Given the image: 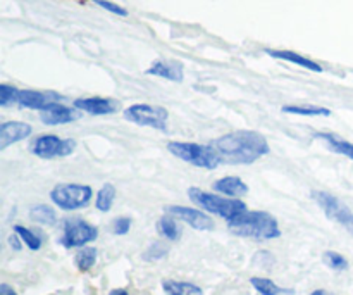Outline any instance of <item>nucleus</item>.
<instances>
[{
  "label": "nucleus",
  "instance_id": "31",
  "mask_svg": "<svg viewBox=\"0 0 353 295\" xmlns=\"http://www.w3.org/2000/svg\"><path fill=\"white\" fill-rule=\"evenodd\" d=\"M93 2H95L97 6L102 7V9L109 10V12L117 14V16H128V10L126 9H123V7L117 6V3L109 2V0H93Z\"/></svg>",
  "mask_w": 353,
  "mask_h": 295
},
{
  "label": "nucleus",
  "instance_id": "22",
  "mask_svg": "<svg viewBox=\"0 0 353 295\" xmlns=\"http://www.w3.org/2000/svg\"><path fill=\"white\" fill-rule=\"evenodd\" d=\"M97 256H99V252H97L95 247L79 249L74 256V265H76V268H78V272H81V273L90 272V269L93 268V265H95Z\"/></svg>",
  "mask_w": 353,
  "mask_h": 295
},
{
  "label": "nucleus",
  "instance_id": "35",
  "mask_svg": "<svg viewBox=\"0 0 353 295\" xmlns=\"http://www.w3.org/2000/svg\"><path fill=\"white\" fill-rule=\"evenodd\" d=\"M310 295H330V294H327V292H326V290L319 289V290H314V292H312V294H310Z\"/></svg>",
  "mask_w": 353,
  "mask_h": 295
},
{
  "label": "nucleus",
  "instance_id": "34",
  "mask_svg": "<svg viewBox=\"0 0 353 295\" xmlns=\"http://www.w3.org/2000/svg\"><path fill=\"white\" fill-rule=\"evenodd\" d=\"M109 295H130V294H128L126 289H114L110 290Z\"/></svg>",
  "mask_w": 353,
  "mask_h": 295
},
{
  "label": "nucleus",
  "instance_id": "29",
  "mask_svg": "<svg viewBox=\"0 0 353 295\" xmlns=\"http://www.w3.org/2000/svg\"><path fill=\"white\" fill-rule=\"evenodd\" d=\"M17 97H19V90L17 88L10 85L0 86V106L2 107H9L10 104L17 102Z\"/></svg>",
  "mask_w": 353,
  "mask_h": 295
},
{
  "label": "nucleus",
  "instance_id": "24",
  "mask_svg": "<svg viewBox=\"0 0 353 295\" xmlns=\"http://www.w3.org/2000/svg\"><path fill=\"white\" fill-rule=\"evenodd\" d=\"M30 218L31 221L38 225H55L57 221V214L55 211L52 209L50 206H45V204H38V206H33L30 211Z\"/></svg>",
  "mask_w": 353,
  "mask_h": 295
},
{
  "label": "nucleus",
  "instance_id": "1",
  "mask_svg": "<svg viewBox=\"0 0 353 295\" xmlns=\"http://www.w3.org/2000/svg\"><path fill=\"white\" fill-rule=\"evenodd\" d=\"M217 154L234 164H252L269 154V144L264 135L252 130H236L212 142Z\"/></svg>",
  "mask_w": 353,
  "mask_h": 295
},
{
  "label": "nucleus",
  "instance_id": "28",
  "mask_svg": "<svg viewBox=\"0 0 353 295\" xmlns=\"http://www.w3.org/2000/svg\"><path fill=\"white\" fill-rule=\"evenodd\" d=\"M168 254V247L161 242H154L147 251L143 252V259L148 263H155V261H161L162 258H165Z\"/></svg>",
  "mask_w": 353,
  "mask_h": 295
},
{
  "label": "nucleus",
  "instance_id": "3",
  "mask_svg": "<svg viewBox=\"0 0 353 295\" xmlns=\"http://www.w3.org/2000/svg\"><path fill=\"white\" fill-rule=\"evenodd\" d=\"M188 197L193 204L202 207L203 211L217 214V216L224 218L226 221L234 220V218L247 211V204L243 200H238L234 197L228 199V197L216 196V193H207L200 189H190Z\"/></svg>",
  "mask_w": 353,
  "mask_h": 295
},
{
  "label": "nucleus",
  "instance_id": "15",
  "mask_svg": "<svg viewBox=\"0 0 353 295\" xmlns=\"http://www.w3.org/2000/svg\"><path fill=\"white\" fill-rule=\"evenodd\" d=\"M147 75L161 76L169 82H181L183 79V66L176 61H155L147 69Z\"/></svg>",
  "mask_w": 353,
  "mask_h": 295
},
{
  "label": "nucleus",
  "instance_id": "30",
  "mask_svg": "<svg viewBox=\"0 0 353 295\" xmlns=\"http://www.w3.org/2000/svg\"><path fill=\"white\" fill-rule=\"evenodd\" d=\"M131 223H133V221H131V218H124V216L116 218L112 223L114 235H117V237H123V235H126L128 231L131 230Z\"/></svg>",
  "mask_w": 353,
  "mask_h": 295
},
{
  "label": "nucleus",
  "instance_id": "33",
  "mask_svg": "<svg viewBox=\"0 0 353 295\" xmlns=\"http://www.w3.org/2000/svg\"><path fill=\"white\" fill-rule=\"evenodd\" d=\"M0 295H17V292L7 283H0Z\"/></svg>",
  "mask_w": 353,
  "mask_h": 295
},
{
  "label": "nucleus",
  "instance_id": "12",
  "mask_svg": "<svg viewBox=\"0 0 353 295\" xmlns=\"http://www.w3.org/2000/svg\"><path fill=\"white\" fill-rule=\"evenodd\" d=\"M74 107L83 113L92 116H105L117 111V102L114 99H103V97H86V99H76Z\"/></svg>",
  "mask_w": 353,
  "mask_h": 295
},
{
  "label": "nucleus",
  "instance_id": "14",
  "mask_svg": "<svg viewBox=\"0 0 353 295\" xmlns=\"http://www.w3.org/2000/svg\"><path fill=\"white\" fill-rule=\"evenodd\" d=\"M31 126L21 121H9L0 126V151H6L9 145L17 144L31 135Z\"/></svg>",
  "mask_w": 353,
  "mask_h": 295
},
{
  "label": "nucleus",
  "instance_id": "18",
  "mask_svg": "<svg viewBox=\"0 0 353 295\" xmlns=\"http://www.w3.org/2000/svg\"><path fill=\"white\" fill-rule=\"evenodd\" d=\"M316 138L323 140L324 144H326L333 152L345 155V158L352 159L353 161V144L352 142L343 140V138H340L338 135H334V133H317Z\"/></svg>",
  "mask_w": 353,
  "mask_h": 295
},
{
  "label": "nucleus",
  "instance_id": "13",
  "mask_svg": "<svg viewBox=\"0 0 353 295\" xmlns=\"http://www.w3.org/2000/svg\"><path fill=\"white\" fill-rule=\"evenodd\" d=\"M61 95L54 92H37V90H19V97H17V104L26 109H37L43 111L50 104L59 102Z\"/></svg>",
  "mask_w": 353,
  "mask_h": 295
},
{
  "label": "nucleus",
  "instance_id": "16",
  "mask_svg": "<svg viewBox=\"0 0 353 295\" xmlns=\"http://www.w3.org/2000/svg\"><path fill=\"white\" fill-rule=\"evenodd\" d=\"M265 54L271 55V57H274V59H281V61L292 62V64L300 66V68L309 69V71L323 73V68H321V66L317 64L316 61H312V59H309V57H303V55L296 54V52H292V50H272V48H268V50H265Z\"/></svg>",
  "mask_w": 353,
  "mask_h": 295
},
{
  "label": "nucleus",
  "instance_id": "6",
  "mask_svg": "<svg viewBox=\"0 0 353 295\" xmlns=\"http://www.w3.org/2000/svg\"><path fill=\"white\" fill-rule=\"evenodd\" d=\"M124 120L138 126L155 128V130H168V111L164 107L150 106V104H133L123 113Z\"/></svg>",
  "mask_w": 353,
  "mask_h": 295
},
{
  "label": "nucleus",
  "instance_id": "11",
  "mask_svg": "<svg viewBox=\"0 0 353 295\" xmlns=\"http://www.w3.org/2000/svg\"><path fill=\"white\" fill-rule=\"evenodd\" d=\"M40 120L41 123L48 124V126H55V124H68V123H72V121L79 120V116L81 114L76 111V107L72 109V107H68V106H62L61 102H54L50 104L48 107H45L43 111H40Z\"/></svg>",
  "mask_w": 353,
  "mask_h": 295
},
{
  "label": "nucleus",
  "instance_id": "10",
  "mask_svg": "<svg viewBox=\"0 0 353 295\" xmlns=\"http://www.w3.org/2000/svg\"><path fill=\"white\" fill-rule=\"evenodd\" d=\"M165 213L171 214V216L178 218L179 221H185L186 225H190L192 228L200 231L205 230H212L214 228V221L207 216L205 213L199 209H193V207H186V206H168L165 207Z\"/></svg>",
  "mask_w": 353,
  "mask_h": 295
},
{
  "label": "nucleus",
  "instance_id": "27",
  "mask_svg": "<svg viewBox=\"0 0 353 295\" xmlns=\"http://www.w3.org/2000/svg\"><path fill=\"white\" fill-rule=\"evenodd\" d=\"M323 261L327 268L334 269V272H343L348 268V261L341 254L334 251H326L323 254Z\"/></svg>",
  "mask_w": 353,
  "mask_h": 295
},
{
  "label": "nucleus",
  "instance_id": "7",
  "mask_svg": "<svg viewBox=\"0 0 353 295\" xmlns=\"http://www.w3.org/2000/svg\"><path fill=\"white\" fill-rule=\"evenodd\" d=\"M97 237H99V228L93 227V225H90L85 220L72 218V220H68L64 223L59 242H61L62 247L76 249L85 247L90 242L97 240Z\"/></svg>",
  "mask_w": 353,
  "mask_h": 295
},
{
  "label": "nucleus",
  "instance_id": "17",
  "mask_svg": "<svg viewBox=\"0 0 353 295\" xmlns=\"http://www.w3.org/2000/svg\"><path fill=\"white\" fill-rule=\"evenodd\" d=\"M214 190L219 193H224L228 197H234V199L248 193L247 183L241 178H238V176H224V178L217 180L214 183Z\"/></svg>",
  "mask_w": 353,
  "mask_h": 295
},
{
  "label": "nucleus",
  "instance_id": "26",
  "mask_svg": "<svg viewBox=\"0 0 353 295\" xmlns=\"http://www.w3.org/2000/svg\"><path fill=\"white\" fill-rule=\"evenodd\" d=\"M14 234H17L23 240L24 245H28L30 251H38L41 247V238L38 237L34 231L28 230L26 227H21V225H14Z\"/></svg>",
  "mask_w": 353,
  "mask_h": 295
},
{
  "label": "nucleus",
  "instance_id": "4",
  "mask_svg": "<svg viewBox=\"0 0 353 295\" xmlns=\"http://www.w3.org/2000/svg\"><path fill=\"white\" fill-rule=\"evenodd\" d=\"M169 152L188 164L202 169H216L221 162V155L217 154L212 145L192 144V142H171L168 145Z\"/></svg>",
  "mask_w": 353,
  "mask_h": 295
},
{
  "label": "nucleus",
  "instance_id": "8",
  "mask_svg": "<svg viewBox=\"0 0 353 295\" xmlns=\"http://www.w3.org/2000/svg\"><path fill=\"white\" fill-rule=\"evenodd\" d=\"M30 149L40 159L68 158L74 152L76 142L72 138H61L57 135H41L31 142Z\"/></svg>",
  "mask_w": 353,
  "mask_h": 295
},
{
  "label": "nucleus",
  "instance_id": "21",
  "mask_svg": "<svg viewBox=\"0 0 353 295\" xmlns=\"http://www.w3.org/2000/svg\"><path fill=\"white\" fill-rule=\"evenodd\" d=\"M157 231L162 235L164 238H168V240H178L179 237H181V228L178 227V223H176L174 216H171V214L165 213V216H162L161 220L157 221Z\"/></svg>",
  "mask_w": 353,
  "mask_h": 295
},
{
  "label": "nucleus",
  "instance_id": "2",
  "mask_svg": "<svg viewBox=\"0 0 353 295\" xmlns=\"http://www.w3.org/2000/svg\"><path fill=\"white\" fill-rule=\"evenodd\" d=\"M230 231L238 237L254 238V240H272L281 237L278 220L265 211H245L234 220L228 221Z\"/></svg>",
  "mask_w": 353,
  "mask_h": 295
},
{
  "label": "nucleus",
  "instance_id": "25",
  "mask_svg": "<svg viewBox=\"0 0 353 295\" xmlns=\"http://www.w3.org/2000/svg\"><path fill=\"white\" fill-rule=\"evenodd\" d=\"M283 113L296 114V116H331L330 109L316 106H285Z\"/></svg>",
  "mask_w": 353,
  "mask_h": 295
},
{
  "label": "nucleus",
  "instance_id": "20",
  "mask_svg": "<svg viewBox=\"0 0 353 295\" xmlns=\"http://www.w3.org/2000/svg\"><path fill=\"white\" fill-rule=\"evenodd\" d=\"M250 283L261 295H293L295 294L293 290L283 289V287L276 285L272 280L262 278V276H254V278H250Z\"/></svg>",
  "mask_w": 353,
  "mask_h": 295
},
{
  "label": "nucleus",
  "instance_id": "32",
  "mask_svg": "<svg viewBox=\"0 0 353 295\" xmlns=\"http://www.w3.org/2000/svg\"><path fill=\"white\" fill-rule=\"evenodd\" d=\"M21 237L17 234H12L9 237V245L14 249V251H21Z\"/></svg>",
  "mask_w": 353,
  "mask_h": 295
},
{
  "label": "nucleus",
  "instance_id": "5",
  "mask_svg": "<svg viewBox=\"0 0 353 295\" xmlns=\"http://www.w3.org/2000/svg\"><path fill=\"white\" fill-rule=\"evenodd\" d=\"M93 197V190L90 185L79 183H61L50 190L52 202L62 211L83 209L90 204Z\"/></svg>",
  "mask_w": 353,
  "mask_h": 295
},
{
  "label": "nucleus",
  "instance_id": "9",
  "mask_svg": "<svg viewBox=\"0 0 353 295\" xmlns=\"http://www.w3.org/2000/svg\"><path fill=\"white\" fill-rule=\"evenodd\" d=\"M312 197L314 200L319 204L321 209L324 211L327 220L336 221L338 225H341V227L347 228L350 234H353V213L350 211V207L345 206L338 197L331 196V193L327 192H321V190L319 192L314 190Z\"/></svg>",
  "mask_w": 353,
  "mask_h": 295
},
{
  "label": "nucleus",
  "instance_id": "19",
  "mask_svg": "<svg viewBox=\"0 0 353 295\" xmlns=\"http://www.w3.org/2000/svg\"><path fill=\"white\" fill-rule=\"evenodd\" d=\"M162 289L168 295H203V290L195 283L178 280H162Z\"/></svg>",
  "mask_w": 353,
  "mask_h": 295
},
{
  "label": "nucleus",
  "instance_id": "23",
  "mask_svg": "<svg viewBox=\"0 0 353 295\" xmlns=\"http://www.w3.org/2000/svg\"><path fill=\"white\" fill-rule=\"evenodd\" d=\"M114 200H116V187L110 185V183H105V185L97 192L95 207L100 213H109Z\"/></svg>",
  "mask_w": 353,
  "mask_h": 295
}]
</instances>
